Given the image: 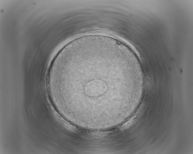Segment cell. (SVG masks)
<instances>
[{
	"instance_id": "6da1fadb",
	"label": "cell",
	"mask_w": 193,
	"mask_h": 154,
	"mask_svg": "<svg viewBox=\"0 0 193 154\" xmlns=\"http://www.w3.org/2000/svg\"><path fill=\"white\" fill-rule=\"evenodd\" d=\"M55 108L75 126L112 127L137 107L144 83L136 55L126 46L101 35L79 37L56 55L47 76Z\"/></svg>"
}]
</instances>
